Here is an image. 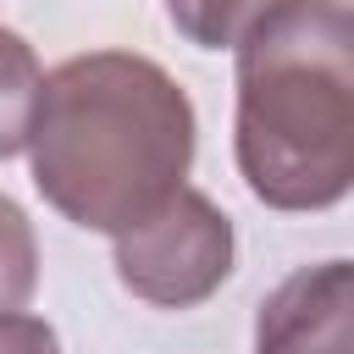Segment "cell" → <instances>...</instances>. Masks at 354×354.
<instances>
[{
  "instance_id": "1",
  "label": "cell",
  "mask_w": 354,
  "mask_h": 354,
  "mask_svg": "<svg viewBox=\"0 0 354 354\" xmlns=\"http://www.w3.org/2000/svg\"><path fill=\"white\" fill-rule=\"evenodd\" d=\"M28 144L39 194L66 221L122 238L183 188L194 105L155 61L100 50L39 77Z\"/></svg>"
},
{
  "instance_id": "2",
  "label": "cell",
  "mask_w": 354,
  "mask_h": 354,
  "mask_svg": "<svg viewBox=\"0 0 354 354\" xmlns=\"http://www.w3.org/2000/svg\"><path fill=\"white\" fill-rule=\"evenodd\" d=\"M343 0H277L238 39V166L254 199L321 210L354 177V66Z\"/></svg>"
},
{
  "instance_id": "3",
  "label": "cell",
  "mask_w": 354,
  "mask_h": 354,
  "mask_svg": "<svg viewBox=\"0 0 354 354\" xmlns=\"http://www.w3.org/2000/svg\"><path fill=\"white\" fill-rule=\"evenodd\" d=\"M116 271L138 299L188 310L232 271V227L205 194L177 188L144 227L116 238Z\"/></svg>"
},
{
  "instance_id": "4",
  "label": "cell",
  "mask_w": 354,
  "mask_h": 354,
  "mask_svg": "<svg viewBox=\"0 0 354 354\" xmlns=\"http://www.w3.org/2000/svg\"><path fill=\"white\" fill-rule=\"evenodd\" d=\"M254 354H348V266L326 260L288 277L260 304Z\"/></svg>"
},
{
  "instance_id": "5",
  "label": "cell",
  "mask_w": 354,
  "mask_h": 354,
  "mask_svg": "<svg viewBox=\"0 0 354 354\" xmlns=\"http://www.w3.org/2000/svg\"><path fill=\"white\" fill-rule=\"evenodd\" d=\"M33 100H39V61L22 33L0 28V160L28 144Z\"/></svg>"
},
{
  "instance_id": "6",
  "label": "cell",
  "mask_w": 354,
  "mask_h": 354,
  "mask_svg": "<svg viewBox=\"0 0 354 354\" xmlns=\"http://www.w3.org/2000/svg\"><path fill=\"white\" fill-rule=\"evenodd\" d=\"M166 6H171V22L199 50H221V44H238L277 0H166Z\"/></svg>"
},
{
  "instance_id": "7",
  "label": "cell",
  "mask_w": 354,
  "mask_h": 354,
  "mask_svg": "<svg viewBox=\"0 0 354 354\" xmlns=\"http://www.w3.org/2000/svg\"><path fill=\"white\" fill-rule=\"evenodd\" d=\"M39 282V249L28 232V216L0 194V315L22 310Z\"/></svg>"
},
{
  "instance_id": "8",
  "label": "cell",
  "mask_w": 354,
  "mask_h": 354,
  "mask_svg": "<svg viewBox=\"0 0 354 354\" xmlns=\"http://www.w3.org/2000/svg\"><path fill=\"white\" fill-rule=\"evenodd\" d=\"M0 354H61L55 348V332L39 321V315H0Z\"/></svg>"
}]
</instances>
